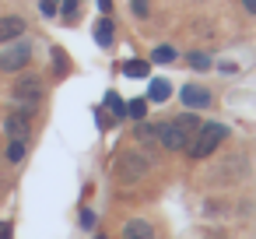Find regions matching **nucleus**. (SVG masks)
Here are the masks:
<instances>
[{
  "label": "nucleus",
  "mask_w": 256,
  "mask_h": 239,
  "mask_svg": "<svg viewBox=\"0 0 256 239\" xmlns=\"http://www.w3.org/2000/svg\"><path fill=\"white\" fill-rule=\"evenodd\" d=\"M196 130H200V120H196L193 113H182V116H176V120L158 123L162 148H168V151H186V144H190V137H193Z\"/></svg>",
  "instance_id": "nucleus-1"
},
{
  "label": "nucleus",
  "mask_w": 256,
  "mask_h": 239,
  "mask_svg": "<svg viewBox=\"0 0 256 239\" xmlns=\"http://www.w3.org/2000/svg\"><path fill=\"white\" fill-rule=\"evenodd\" d=\"M224 134H228V127L224 123H200V130L190 137V144H186V155L190 158H207V155H214V148L224 141Z\"/></svg>",
  "instance_id": "nucleus-2"
},
{
  "label": "nucleus",
  "mask_w": 256,
  "mask_h": 239,
  "mask_svg": "<svg viewBox=\"0 0 256 239\" xmlns=\"http://www.w3.org/2000/svg\"><path fill=\"white\" fill-rule=\"evenodd\" d=\"M148 169H151V158H148L144 151H120V158H116V165H112V176H116L120 183L134 186V183H140V179L148 176Z\"/></svg>",
  "instance_id": "nucleus-3"
},
{
  "label": "nucleus",
  "mask_w": 256,
  "mask_h": 239,
  "mask_svg": "<svg viewBox=\"0 0 256 239\" xmlns=\"http://www.w3.org/2000/svg\"><path fill=\"white\" fill-rule=\"evenodd\" d=\"M32 43L28 39H14V43H8V50L0 53V71L4 74H22L25 67H28V60H32Z\"/></svg>",
  "instance_id": "nucleus-4"
},
{
  "label": "nucleus",
  "mask_w": 256,
  "mask_h": 239,
  "mask_svg": "<svg viewBox=\"0 0 256 239\" xmlns=\"http://www.w3.org/2000/svg\"><path fill=\"white\" fill-rule=\"evenodd\" d=\"M11 99L22 106V109H36V102L42 99V81L36 78V74H18L14 78V85H11Z\"/></svg>",
  "instance_id": "nucleus-5"
},
{
  "label": "nucleus",
  "mask_w": 256,
  "mask_h": 239,
  "mask_svg": "<svg viewBox=\"0 0 256 239\" xmlns=\"http://www.w3.org/2000/svg\"><path fill=\"white\" fill-rule=\"evenodd\" d=\"M4 134H8V141H25L28 134H32V113L28 109H11L8 116H4Z\"/></svg>",
  "instance_id": "nucleus-6"
},
{
  "label": "nucleus",
  "mask_w": 256,
  "mask_h": 239,
  "mask_svg": "<svg viewBox=\"0 0 256 239\" xmlns=\"http://www.w3.org/2000/svg\"><path fill=\"white\" fill-rule=\"evenodd\" d=\"M179 99H182V106H190V109H204V106L210 102V92L200 88V85H186V88L179 92Z\"/></svg>",
  "instance_id": "nucleus-7"
},
{
  "label": "nucleus",
  "mask_w": 256,
  "mask_h": 239,
  "mask_svg": "<svg viewBox=\"0 0 256 239\" xmlns=\"http://www.w3.org/2000/svg\"><path fill=\"white\" fill-rule=\"evenodd\" d=\"M25 36V22L18 18V15H11V18H0V43H14V39H22Z\"/></svg>",
  "instance_id": "nucleus-8"
},
{
  "label": "nucleus",
  "mask_w": 256,
  "mask_h": 239,
  "mask_svg": "<svg viewBox=\"0 0 256 239\" xmlns=\"http://www.w3.org/2000/svg\"><path fill=\"white\" fill-rule=\"evenodd\" d=\"M134 134H137V141H140L148 151H154V148L162 144V137H158V123H137Z\"/></svg>",
  "instance_id": "nucleus-9"
},
{
  "label": "nucleus",
  "mask_w": 256,
  "mask_h": 239,
  "mask_svg": "<svg viewBox=\"0 0 256 239\" xmlns=\"http://www.w3.org/2000/svg\"><path fill=\"white\" fill-rule=\"evenodd\" d=\"M123 239H154V228H151L148 221L134 218V221H126V225H123Z\"/></svg>",
  "instance_id": "nucleus-10"
},
{
  "label": "nucleus",
  "mask_w": 256,
  "mask_h": 239,
  "mask_svg": "<svg viewBox=\"0 0 256 239\" xmlns=\"http://www.w3.org/2000/svg\"><path fill=\"white\" fill-rule=\"evenodd\" d=\"M168 95H172V85H168L165 78H154L151 88H148V99H151V102H165Z\"/></svg>",
  "instance_id": "nucleus-11"
},
{
  "label": "nucleus",
  "mask_w": 256,
  "mask_h": 239,
  "mask_svg": "<svg viewBox=\"0 0 256 239\" xmlns=\"http://www.w3.org/2000/svg\"><path fill=\"white\" fill-rule=\"evenodd\" d=\"M95 39H98V46H109V43H112V22H109V18H98Z\"/></svg>",
  "instance_id": "nucleus-12"
},
{
  "label": "nucleus",
  "mask_w": 256,
  "mask_h": 239,
  "mask_svg": "<svg viewBox=\"0 0 256 239\" xmlns=\"http://www.w3.org/2000/svg\"><path fill=\"white\" fill-rule=\"evenodd\" d=\"M123 74L126 78H148V64L144 60H126L123 64Z\"/></svg>",
  "instance_id": "nucleus-13"
},
{
  "label": "nucleus",
  "mask_w": 256,
  "mask_h": 239,
  "mask_svg": "<svg viewBox=\"0 0 256 239\" xmlns=\"http://www.w3.org/2000/svg\"><path fill=\"white\" fill-rule=\"evenodd\" d=\"M25 158V141H8V162H22Z\"/></svg>",
  "instance_id": "nucleus-14"
},
{
  "label": "nucleus",
  "mask_w": 256,
  "mask_h": 239,
  "mask_svg": "<svg viewBox=\"0 0 256 239\" xmlns=\"http://www.w3.org/2000/svg\"><path fill=\"white\" fill-rule=\"evenodd\" d=\"M151 60H154V64H172V60H176V50H172V46H158V50L151 53Z\"/></svg>",
  "instance_id": "nucleus-15"
},
{
  "label": "nucleus",
  "mask_w": 256,
  "mask_h": 239,
  "mask_svg": "<svg viewBox=\"0 0 256 239\" xmlns=\"http://www.w3.org/2000/svg\"><path fill=\"white\" fill-rule=\"evenodd\" d=\"M106 106H109V109H112L116 116H126V102H123V99H120L116 92H109V95H106Z\"/></svg>",
  "instance_id": "nucleus-16"
},
{
  "label": "nucleus",
  "mask_w": 256,
  "mask_h": 239,
  "mask_svg": "<svg viewBox=\"0 0 256 239\" xmlns=\"http://www.w3.org/2000/svg\"><path fill=\"white\" fill-rule=\"evenodd\" d=\"M126 113H130L134 120H144V113H148V99H134V102H126Z\"/></svg>",
  "instance_id": "nucleus-17"
},
{
  "label": "nucleus",
  "mask_w": 256,
  "mask_h": 239,
  "mask_svg": "<svg viewBox=\"0 0 256 239\" xmlns=\"http://www.w3.org/2000/svg\"><path fill=\"white\" fill-rule=\"evenodd\" d=\"M60 18L70 25V22H78V0H64V8H60Z\"/></svg>",
  "instance_id": "nucleus-18"
},
{
  "label": "nucleus",
  "mask_w": 256,
  "mask_h": 239,
  "mask_svg": "<svg viewBox=\"0 0 256 239\" xmlns=\"http://www.w3.org/2000/svg\"><path fill=\"white\" fill-rule=\"evenodd\" d=\"M39 11H42L46 18H53V15L60 11V0H39Z\"/></svg>",
  "instance_id": "nucleus-19"
},
{
  "label": "nucleus",
  "mask_w": 256,
  "mask_h": 239,
  "mask_svg": "<svg viewBox=\"0 0 256 239\" xmlns=\"http://www.w3.org/2000/svg\"><path fill=\"white\" fill-rule=\"evenodd\" d=\"M130 11H134L137 18H148V15H151V8H148V0H130Z\"/></svg>",
  "instance_id": "nucleus-20"
},
{
  "label": "nucleus",
  "mask_w": 256,
  "mask_h": 239,
  "mask_svg": "<svg viewBox=\"0 0 256 239\" xmlns=\"http://www.w3.org/2000/svg\"><path fill=\"white\" fill-rule=\"evenodd\" d=\"M190 67H196V71H207V67H210V60H207L204 53H190Z\"/></svg>",
  "instance_id": "nucleus-21"
},
{
  "label": "nucleus",
  "mask_w": 256,
  "mask_h": 239,
  "mask_svg": "<svg viewBox=\"0 0 256 239\" xmlns=\"http://www.w3.org/2000/svg\"><path fill=\"white\" fill-rule=\"evenodd\" d=\"M81 225H84V228H92V225H95V211H92V207H84V211H81Z\"/></svg>",
  "instance_id": "nucleus-22"
},
{
  "label": "nucleus",
  "mask_w": 256,
  "mask_h": 239,
  "mask_svg": "<svg viewBox=\"0 0 256 239\" xmlns=\"http://www.w3.org/2000/svg\"><path fill=\"white\" fill-rule=\"evenodd\" d=\"M0 239H11V225L8 221H0Z\"/></svg>",
  "instance_id": "nucleus-23"
},
{
  "label": "nucleus",
  "mask_w": 256,
  "mask_h": 239,
  "mask_svg": "<svg viewBox=\"0 0 256 239\" xmlns=\"http://www.w3.org/2000/svg\"><path fill=\"white\" fill-rule=\"evenodd\" d=\"M242 8H246L249 15H256V0H242Z\"/></svg>",
  "instance_id": "nucleus-24"
},
{
  "label": "nucleus",
  "mask_w": 256,
  "mask_h": 239,
  "mask_svg": "<svg viewBox=\"0 0 256 239\" xmlns=\"http://www.w3.org/2000/svg\"><path fill=\"white\" fill-rule=\"evenodd\" d=\"M98 8H102V11H109V8H112V0H98Z\"/></svg>",
  "instance_id": "nucleus-25"
},
{
  "label": "nucleus",
  "mask_w": 256,
  "mask_h": 239,
  "mask_svg": "<svg viewBox=\"0 0 256 239\" xmlns=\"http://www.w3.org/2000/svg\"><path fill=\"white\" fill-rule=\"evenodd\" d=\"M98 239H106V235H98Z\"/></svg>",
  "instance_id": "nucleus-26"
}]
</instances>
